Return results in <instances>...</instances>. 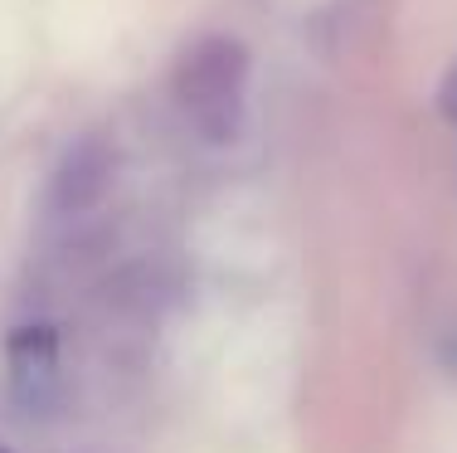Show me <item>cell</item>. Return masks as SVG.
I'll return each mask as SVG.
<instances>
[{"instance_id": "1", "label": "cell", "mask_w": 457, "mask_h": 453, "mask_svg": "<svg viewBox=\"0 0 457 453\" xmlns=\"http://www.w3.org/2000/svg\"><path fill=\"white\" fill-rule=\"evenodd\" d=\"M248 49L234 35H204L176 63V107L200 142L228 147L248 113Z\"/></svg>"}, {"instance_id": "2", "label": "cell", "mask_w": 457, "mask_h": 453, "mask_svg": "<svg viewBox=\"0 0 457 453\" xmlns=\"http://www.w3.org/2000/svg\"><path fill=\"white\" fill-rule=\"evenodd\" d=\"M10 365V400L20 415L49 419L63 405V361H59V337L49 327H20L5 351Z\"/></svg>"}, {"instance_id": "3", "label": "cell", "mask_w": 457, "mask_h": 453, "mask_svg": "<svg viewBox=\"0 0 457 453\" xmlns=\"http://www.w3.org/2000/svg\"><path fill=\"white\" fill-rule=\"evenodd\" d=\"M112 176H117V151L103 137H79L59 156V166L49 176V214L79 220V214L97 210L107 186H112Z\"/></svg>"}]
</instances>
